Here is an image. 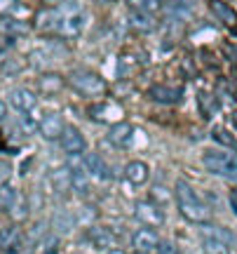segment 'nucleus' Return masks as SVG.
<instances>
[{
	"label": "nucleus",
	"mask_w": 237,
	"mask_h": 254,
	"mask_svg": "<svg viewBox=\"0 0 237 254\" xmlns=\"http://www.w3.org/2000/svg\"><path fill=\"white\" fill-rule=\"evenodd\" d=\"M174 195H176L179 212L183 214L186 221L200 226V224H204V221L209 219V207H207V202L197 195V190L190 186V182L179 179V182H176V189H174Z\"/></svg>",
	"instance_id": "nucleus-1"
},
{
	"label": "nucleus",
	"mask_w": 237,
	"mask_h": 254,
	"mask_svg": "<svg viewBox=\"0 0 237 254\" xmlns=\"http://www.w3.org/2000/svg\"><path fill=\"white\" fill-rule=\"evenodd\" d=\"M202 165L216 177L237 182V155L228 148H207L202 153Z\"/></svg>",
	"instance_id": "nucleus-2"
},
{
	"label": "nucleus",
	"mask_w": 237,
	"mask_h": 254,
	"mask_svg": "<svg viewBox=\"0 0 237 254\" xmlns=\"http://www.w3.org/2000/svg\"><path fill=\"white\" fill-rule=\"evenodd\" d=\"M68 82H71V87H73L78 94H82V97H92V99L103 97V94L108 92L106 80L101 78L99 73L87 71V68H78V71H73L71 75H68Z\"/></svg>",
	"instance_id": "nucleus-3"
},
{
	"label": "nucleus",
	"mask_w": 237,
	"mask_h": 254,
	"mask_svg": "<svg viewBox=\"0 0 237 254\" xmlns=\"http://www.w3.org/2000/svg\"><path fill=\"white\" fill-rule=\"evenodd\" d=\"M87 28V14L85 9L71 7V9H61L59 14V24H56V33L54 36H64V38H78L85 33Z\"/></svg>",
	"instance_id": "nucleus-4"
},
{
	"label": "nucleus",
	"mask_w": 237,
	"mask_h": 254,
	"mask_svg": "<svg viewBox=\"0 0 237 254\" xmlns=\"http://www.w3.org/2000/svg\"><path fill=\"white\" fill-rule=\"evenodd\" d=\"M134 217L143 224V226H150V228H160L167 221V214H164V209L153 202V200H141L137 202V207H134Z\"/></svg>",
	"instance_id": "nucleus-5"
},
{
	"label": "nucleus",
	"mask_w": 237,
	"mask_h": 254,
	"mask_svg": "<svg viewBox=\"0 0 237 254\" xmlns=\"http://www.w3.org/2000/svg\"><path fill=\"white\" fill-rule=\"evenodd\" d=\"M59 146H61V151L68 155H82L87 151V139H85V134H82L78 127L66 125L64 134L59 136Z\"/></svg>",
	"instance_id": "nucleus-6"
},
{
	"label": "nucleus",
	"mask_w": 237,
	"mask_h": 254,
	"mask_svg": "<svg viewBox=\"0 0 237 254\" xmlns=\"http://www.w3.org/2000/svg\"><path fill=\"white\" fill-rule=\"evenodd\" d=\"M7 106L17 111L19 116H28V113H33V111H36L38 97L31 90H26V87H17V90L9 92Z\"/></svg>",
	"instance_id": "nucleus-7"
},
{
	"label": "nucleus",
	"mask_w": 237,
	"mask_h": 254,
	"mask_svg": "<svg viewBox=\"0 0 237 254\" xmlns=\"http://www.w3.org/2000/svg\"><path fill=\"white\" fill-rule=\"evenodd\" d=\"M82 165L87 167V172H90V177L94 179V182L106 184V182H110V179H113V170H110V165L106 163L99 153H85Z\"/></svg>",
	"instance_id": "nucleus-8"
},
{
	"label": "nucleus",
	"mask_w": 237,
	"mask_h": 254,
	"mask_svg": "<svg viewBox=\"0 0 237 254\" xmlns=\"http://www.w3.org/2000/svg\"><path fill=\"white\" fill-rule=\"evenodd\" d=\"M157 245H160V236H157L155 228H150V226H141L132 236L134 252H155Z\"/></svg>",
	"instance_id": "nucleus-9"
},
{
	"label": "nucleus",
	"mask_w": 237,
	"mask_h": 254,
	"mask_svg": "<svg viewBox=\"0 0 237 254\" xmlns=\"http://www.w3.org/2000/svg\"><path fill=\"white\" fill-rule=\"evenodd\" d=\"M64 129H66V123L59 113H49V116H45L38 123V132L47 141H59V136L64 134Z\"/></svg>",
	"instance_id": "nucleus-10"
},
{
	"label": "nucleus",
	"mask_w": 237,
	"mask_h": 254,
	"mask_svg": "<svg viewBox=\"0 0 237 254\" xmlns=\"http://www.w3.org/2000/svg\"><path fill=\"white\" fill-rule=\"evenodd\" d=\"M24 247V233L17 226L0 228V252L2 254H21Z\"/></svg>",
	"instance_id": "nucleus-11"
},
{
	"label": "nucleus",
	"mask_w": 237,
	"mask_h": 254,
	"mask_svg": "<svg viewBox=\"0 0 237 254\" xmlns=\"http://www.w3.org/2000/svg\"><path fill=\"white\" fill-rule=\"evenodd\" d=\"M68 174H71V190H75L78 195H87L92 189V177L87 167L82 163H73L68 165Z\"/></svg>",
	"instance_id": "nucleus-12"
},
{
	"label": "nucleus",
	"mask_w": 237,
	"mask_h": 254,
	"mask_svg": "<svg viewBox=\"0 0 237 254\" xmlns=\"http://www.w3.org/2000/svg\"><path fill=\"white\" fill-rule=\"evenodd\" d=\"M108 141L115 148H129L134 141V125L132 123H115L108 129Z\"/></svg>",
	"instance_id": "nucleus-13"
},
{
	"label": "nucleus",
	"mask_w": 237,
	"mask_h": 254,
	"mask_svg": "<svg viewBox=\"0 0 237 254\" xmlns=\"http://www.w3.org/2000/svg\"><path fill=\"white\" fill-rule=\"evenodd\" d=\"M127 24L132 31L137 33H153L157 28V14H148V12H129Z\"/></svg>",
	"instance_id": "nucleus-14"
},
{
	"label": "nucleus",
	"mask_w": 237,
	"mask_h": 254,
	"mask_svg": "<svg viewBox=\"0 0 237 254\" xmlns=\"http://www.w3.org/2000/svg\"><path fill=\"white\" fill-rule=\"evenodd\" d=\"M59 14H61V9H59V7L36 12V19H33V26H36V31H40V33H56Z\"/></svg>",
	"instance_id": "nucleus-15"
},
{
	"label": "nucleus",
	"mask_w": 237,
	"mask_h": 254,
	"mask_svg": "<svg viewBox=\"0 0 237 254\" xmlns=\"http://www.w3.org/2000/svg\"><path fill=\"white\" fill-rule=\"evenodd\" d=\"M148 165L143 160H129L125 165V179H127L132 186H143L148 182Z\"/></svg>",
	"instance_id": "nucleus-16"
},
{
	"label": "nucleus",
	"mask_w": 237,
	"mask_h": 254,
	"mask_svg": "<svg viewBox=\"0 0 237 254\" xmlns=\"http://www.w3.org/2000/svg\"><path fill=\"white\" fill-rule=\"evenodd\" d=\"M87 240H90L94 247L108 250V247L115 245V233L103 226H92V228H87Z\"/></svg>",
	"instance_id": "nucleus-17"
},
{
	"label": "nucleus",
	"mask_w": 237,
	"mask_h": 254,
	"mask_svg": "<svg viewBox=\"0 0 237 254\" xmlns=\"http://www.w3.org/2000/svg\"><path fill=\"white\" fill-rule=\"evenodd\" d=\"M150 99L157 101V104H176V101H181V90L179 87H167V85H153L150 90Z\"/></svg>",
	"instance_id": "nucleus-18"
},
{
	"label": "nucleus",
	"mask_w": 237,
	"mask_h": 254,
	"mask_svg": "<svg viewBox=\"0 0 237 254\" xmlns=\"http://www.w3.org/2000/svg\"><path fill=\"white\" fill-rule=\"evenodd\" d=\"M200 233L202 240H221V243H235V233H230L228 228H221L216 224H200Z\"/></svg>",
	"instance_id": "nucleus-19"
},
{
	"label": "nucleus",
	"mask_w": 237,
	"mask_h": 254,
	"mask_svg": "<svg viewBox=\"0 0 237 254\" xmlns=\"http://www.w3.org/2000/svg\"><path fill=\"white\" fill-rule=\"evenodd\" d=\"M209 7H211V12L216 14V19H219V21H223L226 26H235V24H237L235 9L230 7V5H226L223 0H211Z\"/></svg>",
	"instance_id": "nucleus-20"
},
{
	"label": "nucleus",
	"mask_w": 237,
	"mask_h": 254,
	"mask_svg": "<svg viewBox=\"0 0 237 254\" xmlns=\"http://www.w3.org/2000/svg\"><path fill=\"white\" fill-rule=\"evenodd\" d=\"M19 200V193L14 190L12 184H0V212H12Z\"/></svg>",
	"instance_id": "nucleus-21"
},
{
	"label": "nucleus",
	"mask_w": 237,
	"mask_h": 254,
	"mask_svg": "<svg viewBox=\"0 0 237 254\" xmlns=\"http://www.w3.org/2000/svg\"><path fill=\"white\" fill-rule=\"evenodd\" d=\"M211 139H214L219 146L228 148V151H235L237 148V139L228 127H214V129H211Z\"/></svg>",
	"instance_id": "nucleus-22"
},
{
	"label": "nucleus",
	"mask_w": 237,
	"mask_h": 254,
	"mask_svg": "<svg viewBox=\"0 0 237 254\" xmlns=\"http://www.w3.org/2000/svg\"><path fill=\"white\" fill-rule=\"evenodd\" d=\"M125 2L129 12H148V14H157L164 5L160 0H125Z\"/></svg>",
	"instance_id": "nucleus-23"
},
{
	"label": "nucleus",
	"mask_w": 237,
	"mask_h": 254,
	"mask_svg": "<svg viewBox=\"0 0 237 254\" xmlns=\"http://www.w3.org/2000/svg\"><path fill=\"white\" fill-rule=\"evenodd\" d=\"M24 24L21 21H17V19H9V17H5V19H0V33L2 36H7V38H14V36H21L24 33Z\"/></svg>",
	"instance_id": "nucleus-24"
},
{
	"label": "nucleus",
	"mask_w": 237,
	"mask_h": 254,
	"mask_svg": "<svg viewBox=\"0 0 237 254\" xmlns=\"http://www.w3.org/2000/svg\"><path fill=\"white\" fill-rule=\"evenodd\" d=\"M61 87H64V80H61V75H56V73H45V75L40 78V90H45L47 94L59 92Z\"/></svg>",
	"instance_id": "nucleus-25"
},
{
	"label": "nucleus",
	"mask_w": 237,
	"mask_h": 254,
	"mask_svg": "<svg viewBox=\"0 0 237 254\" xmlns=\"http://www.w3.org/2000/svg\"><path fill=\"white\" fill-rule=\"evenodd\" d=\"M195 2L197 0H169L167 7L172 9V14H176V17H188L195 7Z\"/></svg>",
	"instance_id": "nucleus-26"
},
{
	"label": "nucleus",
	"mask_w": 237,
	"mask_h": 254,
	"mask_svg": "<svg viewBox=\"0 0 237 254\" xmlns=\"http://www.w3.org/2000/svg\"><path fill=\"white\" fill-rule=\"evenodd\" d=\"M52 186H54V190H66V189H71V174H68V167H59L54 172V177H52Z\"/></svg>",
	"instance_id": "nucleus-27"
},
{
	"label": "nucleus",
	"mask_w": 237,
	"mask_h": 254,
	"mask_svg": "<svg viewBox=\"0 0 237 254\" xmlns=\"http://www.w3.org/2000/svg\"><path fill=\"white\" fill-rule=\"evenodd\" d=\"M202 250L204 254H230V245L221 240H202Z\"/></svg>",
	"instance_id": "nucleus-28"
},
{
	"label": "nucleus",
	"mask_w": 237,
	"mask_h": 254,
	"mask_svg": "<svg viewBox=\"0 0 237 254\" xmlns=\"http://www.w3.org/2000/svg\"><path fill=\"white\" fill-rule=\"evenodd\" d=\"M38 245H40V254H52V252H56V247H59V238L56 236H45Z\"/></svg>",
	"instance_id": "nucleus-29"
},
{
	"label": "nucleus",
	"mask_w": 237,
	"mask_h": 254,
	"mask_svg": "<svg viewBox=\"0 0 237 254\" xmlns=\"http://www.w3.org/2000/svg\"><path fill=\"white\" fill-rule=\"evenodd\" d=\"M200 104H202V116L209 118L211 113L216 111V101H211L209 94H200Z\"/></svg>",
	"instance_id": "nucleus-30"
},
{
	"label": "nucleus",
	"mask_w": 237,
	"mask_h": 254,
	"mask_svg": "<svg viewBox=\"0 0 237 254\" xmlns=\"http://www.w3.org/2000/svg\"><path fill=\"white\" fill-rule=\"evenodd\" d=\"M19 2H21V0H0V19L9 17V14L19 7Z\"/></svg>",
	"instance_id": "nucleus-31"
},
{
	"label": "nucleus",
	"mask_w": 237,
	"mask_h": 254,
	"mask_svg": "<svg viewBox=\"0 0 237 254\" xmlns=\"http://www.w3.org/2000/svg\"><path fill=\"white\" fill-rule=\"evenodd\" d=\"M157 252H160V254H179V247H176V243H174V240H160Z\"/></svg>",
	"instance_id": "nucleus-32"
},
{
	"label": "nucleus",
	"mask_w": 237,
	"mask_h": 254,
	"mask_svg": "<svg viewBox=\"0 0 237 254\" xmlns=\"http://www.w3.org/2000/svg\"><path fill=\"white\" fill-rule=\"evenodd\" d=\"M7 55H9V45L5 43V40H0V64H5Z\"/></svg>",
	"instance_id": "nucleus-33"
},
{
	"label": "nucleus",
	"mask_w": 237,
	"mask_h": 254,
	"mask_svg": "<svg viewBox=\"0 0 237 254\" xmlns=\"http://www.w3.org/2000/svg\"><path fill=\"white\" fill-rule=\"evenodd\" d=\"M7 109H9V106H7V104H5L2 99H0V123L7 118Z\"/></svg>",
	"instance_id": "nucleus-34"
},
{
	"label": "nucleus",
	"mask_w": 237,
	"mask_h": 254,
	"mask_svg": "<svg viewBox=\"0 0 237 254\" xmlns=\"http://www.w3.org/2000/svg\"><path fill=\"white\" fill-rule=\"evenodd\" d=\"M40 2H45V5H52V7H56V5H61L64 0H40Z\"/></svg>",
	"instance_id": "nucleus-35"
},
{
	"label": "nucleus",
	"mask_w": 237,
	"mask_h": 254,
	"mask_svg": "<svg viewBox=\"0 0 237 254\" xmlns=\"http://www.w3.org/2000/svg\"><path fill=\"white\" fill-rule=\"evenodd\" d=\"M108 254H127V252H125V250H110Z\"/></svg>",
	"instance_id": "nucleus-36"
},
{
	"label": "nucleus",
	"mask_w": 237,
	"mask_h": 254,
	"mask_svg": "<svg viewBox=\"0 0 237 254\" xmlns=\"http://www.w3.org/2000/svg\"><path fill=\"white\" fill-rule=\"evenodd\" d=\"M96 2H113V0H96Z\"/></svg>",
	"instance_id": "nucleus-37"
},
{
	"label": "nucleus",
	"mask_w": 237,
	"mask_h": 254,
	"mask_svg": "<svg viewBox=\"0 0 237 254\" xmlns=\"http://www.w3.org/2000/svg\"><path fill=\"white\" fill-rule=\"evenodd\" d=\"M134 254H153V252H134Z\"/></svg>",
	"instance_id": "nucleus-38"
},
{
	"label": "nucleus",
	"mask_w": 237,
	"mask_h": 254,
	"mask_svg": "<svg viewBox=\"0 0 237 254\" xmlns=\"http://www.w3.org/2000/svg\"><path fill=\"white\" fill-rule=\"evenodd\" d=\"M160 2H164V5H167V2H169V0H160Z\"/></svg>",
	"instance_id": "nucleus-39"
},
{
	"label": "nucleus",
	"mask_w": 237,
	"mask_h": 254,
	"mask_svg": "<svg viewBox=\"0 0 237 254\" xmlns=\"http://www.w3.org/2000/svg\"><path fill=\"white\" fill-rule=\"evenodd\" d=\"M235 120H237V113H235Z\"/></svg>",
	"instance_id": "nucleus-40"
}]
</instances>
